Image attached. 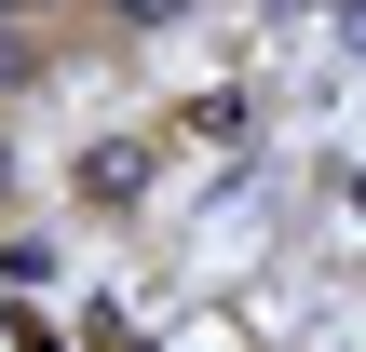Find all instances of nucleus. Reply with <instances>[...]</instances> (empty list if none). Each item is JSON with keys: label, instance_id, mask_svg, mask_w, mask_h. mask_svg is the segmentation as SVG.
<instances>
[{"label": "nucleus", "instance_id": "1", "mask_svg": "<svg viewBox=\"0 0 366 352\" xmlns=\"http://www.w3.org/2000/svg\"><path fill=\"white\" fill-rule=\"evenodd\" d=\"M109 14H122V27H163V14H177V0H109Z\"/></svg>", "mask_w": 366, "mask_h": 352}, {"label": "nucleus", "instance_id": "2", "mask_svg": "<svg viewBox=\"0 0 366 352\" xmlns=\"http://www.w3.org/2000/svg\"><path fill=\"white\" fill-rule=\"evenodd\" d=\"M0 14H54V0H0Z\"/></svg>", "mask_w": 366, "mask_h": 352}]
</instances>
